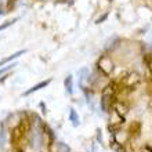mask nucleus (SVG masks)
<instances>
[{
	"mask_svg": "<svg viewBox=\"0 0 152 152\" xmlns=\"http://www.w3.org/2000/svg\"><path fill=\"white\" fill-rule=\"evenodd\" d=\"M7 77H8L7 75H6V76H3V77H1V79H0V84L3 83V82H4V80H6V79H7Z\"/></svg>",
	"mask_w": 152,
	"mask_h": 152,
	"instance_id": "nucleus-13",
	"label": "nucleus"
},
{
	"mask_svg": "<svg viewBox=\"0 0 152 152\" xmlns=\"http://www.w3.org/2000/svg\"><path fill=\"white\" fill-rule=\"evenodd\" d=\"M50 82H51V79H47V80H43V82H40V83L35 84V86H32L29 90H26V91L24 93V96L26 97V96H31V94H32V93H35V91H39V90H42L43 87L48 86V84H50Z\"/></svg>",
	"mask_w": 152,
	"mask_h": 152,
	"instance_id": "nucleus-3",
	"label": "nucleus"
},
{
	"mask_svg": "<svg viewBox=\"0 0 152 152\" xmlns=\"http://www.w3.org/2000/svg\"><path fill=\"white\" fill-rule=\"evenodd\" d=\"M15 62H10V64L7 65V66H4V68H0V76L1 75H4V73H7L8 71H11L12 68H14V66H15Z\"/></svg>",
	"mask_w": 152,
	"mask_h": 152,
	"instance_id": "nucleus-9",
	"label": "nucleus"
},
{
	"mask_svg": "<svg viewBox=\"0 0 152 152\" xmlns=\"http://www.w3.org/2000/svg\"><path fill=\"white\" fill-rule=\"evenodd\" d=\"M69 120H71V123H72L73 127H77V126H79V115L76 113V111L73 108L69 109Z\"/></svg>",
	"mask_w": 152,
	"mask_h": 152,
	"instance_id": "nucleus-7",
	"label": "nucleus"
},
{
	"mask_svg": "<svg viewBox=\"0 0 152 152\" xmlns=\"http://www.w3.org/2000/svg\"><path fill=\"white\" fill-rule=\"evenodd\" d=\"M25 50H20V51H17V53H14V54H12V56H8V57H6V58H4V60H1L0 61V68H1V66H3L4 64H10V62H12V61L15 60V58H18V57H21L22 56V54H25Z\"/></svg>",
	"mask_w": 152,
	"mask_h": 152,
	"instance_id": "nucleus-4",
	"label": "nucleus"
},
{
	"mask_svg": "<svg viewBox=\"0 0 152 152\" xmlns=\"http://www.w3.org/2000/svg\"><path fill=\"white\" fill-rule=\"evenodd\" d=\"M109 1H112V0H109Z\"/></svg>",
	"mask_w": 152,
	"mask_h": 152,
	"instance_id": "nucleus-14",
	"label": "nucleus"
},
{
	"mask_svg": "<svg viewBox=\"0 0 152 152\" xmlns=\"http://www.w3.org/2000/svg\"><path fill=\"white\" fill-rule=\"evenodd\" d=\"M64 86H65L66 93H68L69 96H72V94H73V76L72 75H68L66 77H65Z\"/></svg>",
	"mask_w": 152,
	"mask_h": 152,
	"instance_id": "nucleus-6",
	"label": "nucleus"
},
{
	"mask_svg": "<svg viewBox=\"0 0 152 152\" xmlns=\"http://www.w3.org/2000/svg\"><path fill=\"white\" fill-rule=\"evenodd\" d=\"M32 145L33 148L40 149L42 145H43V133L40 132L39 129H35L32 134Z\"/></svg>",
	"mask_w": 152,
	"mask_h": 152,
	"instance_id": "nucleus-2",
	"label": "nucleus"
},
{
	"mask_svg": "<svg viewBox=\"0 0 152 152\" xmlns=\"http://www.w3.org/2000/svg\"><path fill=\"white\" fill-rule=\"evenodd\" d=\"M98 66H100V69L102 71L104 75H109V73L112 72V69H113L112 61L109 60L108 57H102V58L100 60V62H98Z\"/></svg>",
	"mask_w": 152,
	"mask_h": 152,
	"instance_id": "nucleus-1",
	"label": "nucleus"
},
{
	"mask_svg": "<svg viewBox=\"0 0 152 152\" xmlns=\"http://www.w3.org/2000/svg\"><path fill=\"white\" fill-rule=\"evenodd\" d=\"M87 72H88V71H87V68H82V69H80V71H79V77H80V82H82V80H83L84 77H86V75H87Z\"/></svg>",
	"mask_w": 152,
	"mask_h": 152,
	"instance_id": "nucleus-11",
	"label": "nucleus"
},
{
	"mask_svg": "<svg viewBox=\"0 0 152 152\" xmlns=\"http://www.w3.org/2000/svg\"><path fill=\"white\" fill-rule=\"evenodd\" d=\"M17 21H18V18H14V20L7 21V22H4V24H1V25H0V32H1V31H4V29H7L8 26H11L12 24H15Z\"/></svg>",
	"mask_w": 152,
	"mask_h": 152,
	"instance_id": "nucleus-10",
	"label": "nucleus"
},
{
	"mask_svg": "<svg viewBox=\"0 0 152 152\" xmlns=\"http://www.w3.org/2000/svg\"><path fill=\"white\" fill-rule=\"evenodd\" d=\"M57 149L58 152H71V148L64 142H57Z\"/></svg>",
	"mask_w": 152,
	"mask_h": 152,
	"instance_id": "nucleus-8",
	"label": "nucleus"
},
{
	"mask_svg": "<svg viewBox=\"0 0 152 152\" xmlns=\"http://www.w3.org/2000/svg\"><path fill=\"white\" fill-rule=\"evenodd\" d=\"M109 94H111V87L105 88L104 94H102V98H101V108L104 112L108 111V100H109Z\"/></svg>",
	"mask_w": 152,
	"mask_h": 152,
	"instance_id": "nucleus-5",
	"label": "nucleus"
},
{
	"mask_svg": "<svg viewBox=\"0 0 152 152\" xmlns=\"http://www.w3.org/2000/svg\"><path fill=\"white\" fill-rule=\"evenodd\" d=\"M107 18H108V12H105L102 17H100V18H98L96 22H97V24H100V22H104V20H107Z\"/></svg>",
	"mask_w": 152,
	"mask_h": 152,
	"instance_id": "nucleus-12",
	"label": "nucleus"
}]
</instances>
